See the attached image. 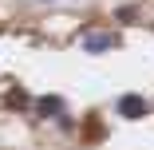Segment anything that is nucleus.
<instances>
[{"instance_id": "nucleus-1", "label": "nucleus", "mask_w": 154, "mask_h": 150, "mask_svg": "<svg viewBox=\"0 0 154 150\" xmlns=\"http://www.w3.org/2000/svg\"><path fill=\"white\" fill-rule=\"evenodd\" d=\"M111 47H119V36H115V32H87V36H83V51H87V55H103V51H111Z\"/></svg>"}, {"instance_id": "nucleus-2", "label": "nucleus", "mask_w": 154, "mask_h": 150, "mask_svg": "<svg viewBox=\"0 0 154 150\" xmlns=\"http://www.w3.org/2000/svg\"><path fill=\"white\" fill-rule=\"evenodd\" d=\"M36 115H40V118H59V123H63L67 103L59 99V95H40V99H36Z\"/></svg>"}, {"instance_id": "nucleus-3", "label": "nucleus", "mask_w": 154, "mask_h": 150, "mask_svg": "<svg viewBox=\"0 0 154 150\" xmlns=\"http://www.w3.org/2000/svg\"><path fill=\"white\" fill-rule=\"evenodd\" d=\"M119 115L122 118H142V115H150V103L142 95H122L119 99Z\"/></svg>"}]
</instances>
